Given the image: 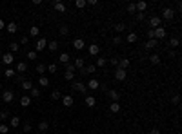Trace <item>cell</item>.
I'll list each match as a JSON object with an SVG mask.
<instances>
[{
	"mask_svg": "<svg viewBox=\"0 0 182 134\" xmlns=\"http://www.w3.org/2000/svg\"><path fill=\"white\" fill-rule=\"evenodd\" d=\"M58 62L64 64V65H67V64H69V55H67V53H62V55L58 56Z\"/></svg>",
	"mask_w": 182,
	"mask_h": 134,
	"instance_id": "27",
	"label": "cell"
},
{
	"mask_svg": "<svg viewBox=\"0 0 182 134\" xmlns=\"http://www.w3.org/2000/svg\"><path fill=\"white\" fill-rule=\"evenodd\" d=\"M73 65H75V69H84V58L77 56V58H75V62H73Z\"/></svg>",
	"mask_w": 182,
	"mask_h": 134,
	"instance_id": "25",
	"label": "cell"
},
{
	"mask_svg": "<svg viewBox=\"0 0 182 134\" xmlns=\"http://www.w3.org/2000/svg\"><path fill=\"white\" fill-rule=\"evenodd\" d=\"M149 134H160V131L157 129V127H155V129H151V131H149Z\"/></svg>",
	"mask_w": 182,
	"mask_h": 134,
	"instance_id": "58",
	"label": "cell"
},
{
	"mask_svg": "<svg viewBox=\"0 0 182 134\" xmlns=\"http://www.w3.org/2000/svg\"><path fill=\"white\" fill-rule=\"evenodd\" d=\"M8 132H9V127L6 123H2V125H0V134H8Z\"/></svg>",
	"mask_w": 182,
	"mask_h": 134,
	"instance_id": "47",
	"label": "cell"
},
{
	"mask_svg": "<svg viewBox=\"0 0 182 134\" xmlns=\"http://www.w3.org/2000/svg\"><path fill=\"white\" fill-rule=\"evenodd\" d=\"M171 103H173V105H179V103H180V94H175V96L171 98Z\"/></svg>",
	"mask_w": 182,
	"mask_h": 134,
	"instance_id": "49",
	"label": "cell"
},
{
	"mask_svg": "<svg viewBox=\"0 0 182 134\" xmlns=\"http://www.w3.org/2000/svg\"><path fill=\"white\" fill-rule=\"evenodd\" d=\"M44 49H48V40H46L44 36H40L37 42H35V53H40V51H44Z\"/></svg>",
	"mask_w": 182,
	"mask_h": 134,
	"instance_id": "3",
	"label": "cell"
},
{
	"mask_svg": "<svg viewBox=\"0 0 182 134\" xmlns=\"http://www.w3.org/2000/svg\"><path fill=\"white\" fill-rule=\"evenodd\" d=\"M6 29H8L9 35H15V33L18 31V24H17V22H9L8 25H6Z\"/></svg>",
	"mask_w": 182,
	"mask_h": 134,
	"instance_id": "14",
	"label": "cell"
},
{
	"mask_svg": "<svg viewBox=\"0 0 182 134\" xmlns=\"http://www.w3.org/2000/svg\"><path fill=\"white\" fill-rule=\"evenodd\" d=\"M135 8H137V13H144V11L147 9V4L142 0V2H137V4H135Z\"/></svg>",
	"mask_w": 182,
	"mask_h": 134,
	"instance_id": "23",
	"label": "cell"
},
{
	"mask_svg": "<svg viewBox=\"0 0 182 134\" xmlns=\"http://www.w3.org/2000/svg\"><path fill=\"white\" fill-rule=\"evenodd\" d=\"M113 75H115V80H118V82H124V80L127 78V71H124V69H120V67H117Z\"/></svg>",
	"mask_w": 182,
	"mask_h": 134,
	"instance_id": "5",
	"label": "cell"
},
{
	"mask_svg": "<svg viewBox=\"0 0 182 134\" xmlns=\"http://www.w3.org/2000/svg\"><path fill=\"white\" fill-rule=\"evenodd\" d=\"M71 89L77 91V92H82L84 96H87V87H86V83H82V82H73V83H71Z\"/></svg>",
	"mask_w": 182,
	"mask_h": 134,
	"instance_id": "1",
	"label": "cell"
},
{
	"mask_svg": "<svg viewBox=\"0 0 182 134\" xmlns=\"http://www.w3.org/2000/svg\"><path fill=\"white\" fill-rule=\"evenodd\" d=\"M120 42H122V38H120L118 35H115V36H113V45H118Z\"/></svg>",
	"mask_w": 182,
	"mask_h": 134,
	"instance_id": "51",
	"label": "cell"
},
{
	"mask_svg": "<svg viewBox=\"0 0 182 134\" xmlns=\"http://www.w3.org/2000/svg\"><path fill=\"white\" fill-rule=\"evenodd\" d=\"M109 111L113 112V114L120 112V103H118V102H111V103H109Z\"/></svg>",
	"mask_w": 182,
	"mask_h": 134,
	"instance_id": "24",
	"label": "cell"
},
{
	"mask_svg": "<svg viewBox=\"0 0 182 134\" xmlns=\"http://www.w3.org/2000/svg\"><path fill=\"white\" fill-rule=\"evenodd\" d=\"M84 45H86V44H84V40H82V38H75V40H73V47H75L77 51H82V49H84Z\"/></svg>",
	"mask_w": 182,
	"mask_h": 134,
	"instance_id": "15",
	"label": "cell"
},
{
	"mask_svg": "<svg viewBox=\"0 0 182 134\" xmlns=\"http://www.w3.org/2000/svg\"><path fill=\"white\" fill-rule=\"evenodd\" d=\"M153 31H155V40H164L166 35H167L166 27H157V29H153Z\"/></svg>",
	"mask_w": 182,
	"mask_h": 134,
	"instance_id": "6",
	"label": "cell"
},
{
	"mask_svg": "<svg viewBox=\"0 0 182 134\" xmlns=\"http://www.w3.org/2000/svg\"><path fill=\"white\" fill-rule=\"evenodd\" d=\"M157 44H158V40L151 38V40H147V42H146V45H144V47H146L147 51H151V49H155V47H157Z\"/></svg>",
	"mask_w": 182,
	"mask_h": 134,
	"instance_id": "18",
	"label": "cell"
},
{
	"mask_svg": "<svg viewBox=\"0 0 182 134\" xmlns=\"http://www.w3.org/2000/svg\"><path fill=\"white\" fill-rule=\"evenodd\" d=\"M84 102H86V105H87V107H95V105H97V98H95V96H89V94H87Z\"/></svg>",
	"mask_w": 182,
	"mask_h": 134,
	"instance_id": "21",
	"label": "cell"
},
{
	"mask_svg": "<svg viewBox=\"0 0 182 134\" xmlns=\"http://www.w3.org/2000/svg\"><path fill=\"white\" fill-rule=\"evenodd\" d=\"M24 82V75H17L15 76V83H22Z\"/></svg>",
	"mask_w": 182,
	"mask_h": 134,
	"instance_id": "52",
	"label": "cell"
},
{
	"mask_svg": "<svg viewBox=\"0 0 182 134\" xmlns=\"http://www.w3.org/2000/svg\"><path fill=\"white\" fill-rule=\"evenodd\" d=\"M4 27H6V24H4V20H2V18H0V31H2Z\"/></svg>",
	"mask_w": 182,
	"mask_h": 134,
	"instance_id": "59",
	"label": "cell"
},
{
	"mask_svg": "<svg viewBox=\"0 0 182 134\" xmlns=\"http://www.w3.org/2000/svg\"><path fill=\"white\" fill-rule=\"evenodd\" d=\"M53 9L58 11V13H66V4L60 2V0H55V2H53Z\"/></svg>",
	"mask_w": 182,
	"mask_h": 134,
	"instance_id": "9",
	"label": "cell"
},
{
	"mask_svg": "<svg viewBox=\"0 0 182 134\" xmlns=\"http://www.w3.org/2000/svg\"><path fill=\"white\" fill-rule=\"evenodd\" d=\"M58 45H60V44L57 42V40H53V42H48V49H49L51 53H55V51L58 49Z\"/></svg>",
	"mask_w": 182,
	"mask_h": 134,
	"instance_id": "31",
	"label": "cell"
},
{
	"mask_svg": "<svg viewBox=\"0 0 182 134\" xmlns=\"http://www.w3.org/2000/svg\"><path fill=\"white\" fill-rule=\"evenodd\" d=\"M0 98H2V100H4L6 103H11V102H13V98H15V94H13V91L6 89V91L2 92V96H0Z\"/></svg>",
	"mask_w": 182,
	"mask_h": 134,
	"instance_id": "7",
	"label": "cell"
},
{
	"mask_svg": "<svg viewBox=\"0 0 182 134\" xmlns=\"http://www.w3.org/2000/svg\"><path fill=\"white\" fill-rule=\"evenodd\" d=\"M46 69H48L49 72H57V71H58V65H57V64H49Z\"/></svg>",
	"mask_w": 182,
	"mask_h": 134,
	"instance_id": "43",
	"label": "cell"
},
{
	"mask_svg": "<svg viewBox=\"0 0 182 134\" xmlns=\"http://www.w3.org/2000/svg\"><path fill=\"white\" fill-rule=\"evenodd\" d=\"M20 105L22 107H29L31 105V96H22L20 98Z\"/></svg>",
	"mask_w": 182,
	"mask_h": 134,
	"instance_id": "30",
	"label": "cell"
},
{
	"mask_svg": "<svg viewBox=\"0 0 182 134\" xmlns=\"http://www.w3.org/2000/svg\"><path fill=\"white\" fill-rule=\"evenodd\" d=\"M149 25H151V29L162 27V18H160V15H151L149 16Z\"/></svg>",
	"mask_w": 182,
	"mask_h": 134,
	"instance_id": "2",
	"label": "cell"
},
{
	"mask_svg": "<svg viewBox=\"0 0 182 134\" xmlns=\"http://www.w3.org/2000/svg\"><path fill=\"white\" fill-rule=\"evenodd\" d=\"M127 44H135V42H137V40H138V35H137V33H127Z\"/></svg>",
	"mask_w": 182,
	"mask_h": 134,
	"instance_id": "26",
	"label": "cell"
},
{
	"mask_svg": "<svg viewBox=\"0 0 182 134\" xmlns=\"http://www.w3.org/2000/svg\"><path fill=\"white\" fill-rule=\"evenodd\" d=\"M127 13L129 15H137V8H135V4L131 2V4H127Z\"/></svg>",
	"mask_w": 182,
	"mask_h": 134,
	"instance_id": "42",
	"label": "cell"
},
{
	"mask_svg": "<svg viewBox=\"0 0 182 134\" xmlns=\"http://www.w3.org/2000/svg\"><path fill=\"white\" fill-rule=\"evenodd\" d=\"M107 96L111 98V102H118V100H120V92L117 89H109V91H107Z\"/></svg>",
	"mask_w": 182,
	"mask_h": 134,
	"instance_id": "10",
	"label": "cell"
},
{
	"mask_svg": "<svg viewBox=\"0 0 182 134\" xmlns=\"http://www.w3.org/2000/svg\"><path fill=\"white\" fill-rule=\"evenodd\" d=\"M75 5H77L78 9H82V8H86V5H87V2H86V0H77Z\"/></svg>",
	"mask_w": 182,
	"mask_h": 134,
	"instance_id": "45",
	"label": "cell"
},
{
	"mask_svg": "<svg viewBox=\"0 0 182 134\" xmlns=\"http://www.w3.org/2000/svg\"><path fill=\"white\" fill-rule=\"evenodd\" d=\"M60 100H62V105H64V107H71L73 103H75V100H73V96H71V94H67V96H62Z\"/></svg>",
	"mask_w": 182,
	"mask_h": 134,
	"instance_id": "11",
	"label": "cell"
},
{
	"mask_svg": "<svg viewBox=\"0 0 182 134\" xmlns=\"http://www.w3.org/2000/svg\"><path fill=\"white\" fill-rule=\"evenodd\" d=\"M26 71H28V64H26V62H18V64H17V72L24 75Z\"/></svg>",
	"mask_w": 182,
	"mask_h": 134,
	"instance_id": "22",
	"label": "cell"
},
{
	"mask_svg": "<svg viewBox=\"0 0 182 134\" xmlns=\"http://www.w3.org/2000/svg\"><path fill=\"white\" fill-rule=\"evenodd\" d=\"M48 129H49V123L48 122H44V120H42V122H38V131L40 132H48Z\"/></svg>",
	"mask_w": 182,
	"mask_h": 134,
	"instance_id": "28",
	"label": "cell"
},
{
	"mask_svg": "<svg viewBox=\"0 0 182 134\" xmlns=\"http://www.w3.org/2000/svg\"><path fill=\"white\" fill-rule=\"evenodd\" d=\"M129 58H120L118 60V67H120V69H124V71H127V67H129Z\"/></svg>",
	"mask_w": 182,
	"mask_h": 134,
	"instance_id": "17",
	"label": "cell"
},
{
	"mask_svg": "<svg viewBox=\"0 0 182 134\" xmlns=\"http://www.w3.org/2000/svg\"><path fill=\"white\" fill-rule=\"evenodd\" d=\"M167 45H170V49H175V47H179V45H180V40L179 38H171L170 42H167Z\"/></svg>",
	"mask_w": 182,
	"mask_h": 134,
	"instance_id": "32",
	"label": "cell"
},
{
	"mask_svg": "<svg viewBox=\"0 0 182 134\" xmlns=\"http://www.w3.org/2000/svg\"><path fill=\"white\" fill-rule=\"evenodd\" d=\"M24 131H26V132H31V123H26V125H24Z\"/></svg>",
	"mask_w": 182,
	"mask_h": 134,
	"instance_id": "56",
	"label": "cell"
},
{
	"mask_svg": "<svg viewBox=\"0 0 182 134\" xmlns=\"http://www.w3.org/2000/svg\"><path fill=\"white\" fill-rule=\"evenodd\" d=\"M37 72H38V76H44V72H46V65H44V64H38V65H37Z\"/></svg>",
	"mask_w": 182,
	"mask_h": 134,
	"instance_id": "40",
	"label": "cell"
},
{
	"mask_svg": "<svg viewBox=\"0 0 182 134\" xmlns=\"http://www.w3.org/2000/svg\"><path fill=\"white\" fill-rule=\"evenodd\" d=\"M9 118H11V114H9L8 111H2V112H0V120H9Z\"/></svg>",
	"mask_w": 182,
	"mask_h": 134,
	"instance_id": "48",
	"label": "cell"
},
{
	"mask_svg": "<svg viewBox=\"0 0 182 134\" xmlns=\"http://www.w3.org/2000/svg\"><path fill=\"white\" fill-rule=\"evenodd\" d=\"M9 122H11V127H13V129H17V127L20 125V118H18V116H11Z\"/></svg>",
	"mask_w": 182,
	"mask_h": 134,
	"instance_id": "33",
	"label": "cell"
},
{
	"mask_svg": "<svg viewBox=\"0 0 182 134\" xmlns=\"http://www.w3.org/2000/svg\"><path fill=\"white\" fill-rule=\"evenodd\" d=\"M9 49H11L9 53H17V51L20 49V44H17V42H11V44H9Z\"/></svg>",
	"mask_w": 182,
	"mask_h": 134,
	"instance_id": "41",
	"label": "cell"
},
{
	"mask_svg": "<svg viewBox=\"0 0 182 134\" xmlns=\"http://www.w3.org/2000/svg\"><path fill=\"white\" fill-rule=\"evenodd\" d=\"M135 18H137L138 22H142V20L146 18V15H144V13H137V15H135Z\"/></svg>",
	"mask_w": 182,
	"mask_h": 134,
	"instance_id": "53",
	"label": "cell"
},
{
	"mask_svg": "<svg viewBox=\"0 0 182 134\" xmlns=\"http://www.w3.org/2000/svg\"><path fill=\"white\" fill-rule=\"evenodd\" d=\"M28 42H29L28 36H22V38H20V44H28Z\"/></svg>",
	"mask_w": 182,
	"mask_h": 134,
	"instance_id": "57",
	"label": "cell"
},
{
	"mask_svg": "<svg viewBox=\"0 0 182 134\" xmlns=\"http://www.w3.org/2000/svg\"><path fill=\"white\" fill-rule=\"evenodd\" d=\"M38 85L40 87H48L49 85V78L48 76H38Z\"/></svg>",
	"mask_w": 182,
	"mask_h": 134,
	"instance_id": "29",
	"label": "cell"
},
{
	"mask_svg": "<svg viewBox=\"0 0 182 134\" xmlns=\"http://www.w3.org/2000/svg\"><path fill=\"white\" fill-rule=\"evenodd\" d=\"M13 62H15L13 53H6V55H2V64H4V65H11Z\"/></svg>",
	"mask_w": 182,
	"mask_h": 134,
	"instance_id": "8",
	"label": "cell"
},
{
	"mask_svg": "<svg viewBox=\"0 0 182 134\" xmlns=\"http://www.w3.org/2000/svg\"><path fill=\"white\" fill-rule=\"evenodd\" d=\"M58 33H60V35H62V36H66L67 33H69V27H67L66 24H62V25H60V27H58Z\"/></svg>",
	"mask_w": 182,
	"mask_h": 134,
	"instance_id": "37",
	"label": "cell"
},
{
	"mask_svg": "<svg viewBox=\"0 0 182 134\" xmlns=\"http://www.w3.org/2000/svg\"><path fill=\"white\" fill-rule=\"evenodd\" d=\"M29 96H31V100H33V98H38V96H40V89H37V87H33V89L29 91Z\"/></svg>",
	"mask_w": 182,
	"mask_h": 134,
	"instance_id": "38",
	"label": "cell"
},
{
	"mask_svg": "<svg viewBox=\"0 0 182 134\" xmlns=\"http://www.w3.org/2000/svg\"><path fill=\"white\" fill-rule=\"evenodd\" d=\"M22 89H24V91H31V89H33L31 80H24V82H22Z\"/></svg>",
	"mask_w": 182,
	"mask_h": 134,
	"instance_id": "36",
	"label": "cell"
},
{
	"mask_svg": "<svg viewBox=\"0 0 182 134\" xmlns=\"http://www.w3.org/2000/svg\"><path fill=\"white\" fill-rule=\"evenodd\" d=\"M26 56H28V60H37V58H38V53H35V51H29Z\"/></svg>",
	"mask_w": 182,
	"mask_h": 134,
	"instance_id": "44",
	"label": "cell"
},
{
	"mask_svg": "<svg viewBox=\"0 0 182 134\" xmlns=\"http://www.w3.org/2000/svg\"><path fill=\"white\" fill-rule=\"evenodd\" d=\"M173 16H175V11H173L171 8H164V9H162V16H160L162 20H167V22H171Z\"/></svg>",
	"mask_w": 182,
	"mask_h": 134,
	"instance_id": "4",
	"label": "cell"
},
{
	"mask_svg": "<svg viewBox=\"0 0 182 134\" xmlns=\"http://www.w3.org/2000/svg\"><path fill=\"white\" fill-rule=\"evenodd\" d=\"M60 98H62V94H60V91H58V89H55V91L51 92V100H55V102H58Z\"/></svg>",
	"mask_w": 182,
	"mask_h": 134,
	"instance_id": "39",
	"label": "cell"
},
{
	"mask_svg": "<svg viewBox=\"0 0 182 134\" xmlns=\"http://www.w3.org/2000/svg\"><path fill=\"white\" fill-rule=\"evenodd\" d=\"M15 75H17V71L13 69V67H8V69L4 71V76L6 78H11V76H15Z\"/></svg>",
	"mask_w": 182,
	"mask_h": 134,
	"instance_id": "34",
	"label": "cell"
},
{
	"mask_svg": "<svg viewBox=\"0 0 182 134\" xmlns=\"http://www.w3.org/2000/svg\"><path fill=\"white\" fill-rule=\"evenodd\" d=\"M147 36H149V40L155 38V31H153V29H147Z\"/></svg>",
	"mask_w": 182,
	"mask_h": 134,
	"instance_id": "55",
	"label": "cell"
},
{
	"mask_svg": "<svg viewBox=\"0 0 182 134\" xmlns=\"http://www.w3.org/2000/svg\"><path fill=\"white\" fill-rule=\"evenodd\" d=\"M127 27H126V24L124 22H118V24H115V25H113V31H115V33H124Z\"/></svg>",
	"mask_w": 182,
	"mask_h": 134,
	"instance_id": "19",
	"label": "cell"
},
{
	"mask_svg": "<svg viewBox=\"0 0 182 134\" xmlns=\"http://www.w3.org/2000/svg\"><path fill=\"white\" fill-rule=\"evenodd\" d=\"M75 71L77 69H75V65H73V64H67L66 65V72H73V75H75Z\"/></svg>",
	"mask_w": 182,
	"mask_h": 134,
	"instance_id": "46",
	"label": "cell"
},
{
	"mask_svg": "<svg viewBox=\"0 0 182 134\" xmlns=\"http://www.w3.org/2000/svg\"><path fill=\"white\" fill-rule=\"evenodd\" d=\"M29 35H31V36H38V35H40L38 25H31V27H29Z\"/></svg>",
	"mask_w": 182,
	"mask_h": 134,
	"instance_id": "35",
	"label": "cell"
},
{
	"mask_svg": "<svg viewBox=\"0 0 182 134\" xmlns=\"http://www.w3.org/2000/svg\"><path fill=\"white\" fill-rule=\"evenodd\" d=\"M167 56H170V58H175V56H177V53H175L173 49H170V51H167Z\"/></svg>",
	"mask_w": 182,
	"mask_h": 134,
	"instance_id": "54",
	"label": "cell"
},
{
	"mask_svg": "<svg viewBox=\"0 0 182 134\" xmlns=\"http://www.w3.org/2000/svg\"><path fill=\"white\" fill-rule=\"evenodd\" d=\"M107 64H111L113 67H118V58H109V60H107Z\"/></svg>",
	"mask_w": 182,
	"mask_h": 134,
	"instance_id": "50",
	"label": "cell"
},
{
	"mask_svg": "<svg viewBox=\"0 0 182 134\" xmlns=\"http://www.w3.org/2000/svg\"><path fill=\"white\" fill-rule=\"evenodd\" d=\"M86 87H87V89H91V91H97L98 87H100V83H98V80H97V78H91L89 82H87Z\"/></svg>",
	"mask_w": 182,
	"mask_h": 134,
	"instance_id": "12",
	"label": "cell"
},
{
	"mask_svg": "<svg viewBox=\"0 0 182 134\" xmlns=\"http://www.w3.org/2000/svg\"><path fill=\"white\" fill-rule=\"evenodd\" d=\"M0 87H2V82H0Z\"/></svg>",
	"mask_w": 182,
	"mask_h": 134,
	"instance_id": "60",
	"label": "cell"
},
{
	"mask_svg": "<svg viewBox=\"0 0 182 134\" xmlns=\"http://www.w3.org/2000/svg\"><path fill=\"white\" fill-rule=\"evenodd\" d=\"M107 65V58H97V62H95V67H97V69H102V67H106Z\"/></svg>",
	"mask_w": 182,
	"mask_h": 134,
	"instance_id": "20",
	"label": "cell"
},
{
	"mask_svg": "<svg viewBox=\"0 0 182 134\" xmlns=\"http://www.w3.org/2000/svg\"><path fill=\"white\" fill-rule=\"evenodd\" d=\"M87 51H89L91 56H97L98 53H100V45H98V44H91L89 47H87Z\"/></svg>",
	"mask_w": 182,
	"mask_h": 134,
	"instance_id": "13",
	"label": "cell"
},
{
	"mask_svg": "<svg viewBox=\"0 0 182 134\" xmlns=\"http://www.w3.org/2000/svg\"><path fill=\"white\" fill-rule=\"evenodd\" d=\"M147 60H149L153 65H158V64H160V55H158V53H153V55L147 56Z\"/></svg>",
	"mask_w": 182,
	"mask_h": 134,
	"instance_id": "16",
	"label": "cell"
}]
</instances>
